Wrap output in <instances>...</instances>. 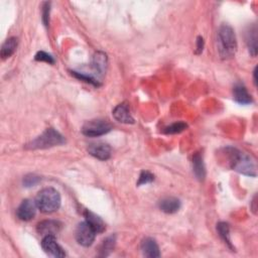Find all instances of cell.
Here are the masks:
<instances>
[{
    "label": "cell",
    "mask_w": 258,
    "mask_h": 258,
    "mask_svg": "<svg viewBox=\"0 0 258 258\" xmlns=\"http://www.w3.org/2000/svg\"><path fill=\"white\" fill-rule=\"evenodd\" d=\"M217 50L221 59H232L237 52V40L234 29L228 24H222L217 31Z\"/></svg>",
    "instance_id": "obj_1"
},
{
    "label": "cell",
    "mask_w": 258,
    "mask_h": 258,
    "mask_svg": "<svg viewBox=\"0 0 258 258\" xmlns=\"http://www.w3.org/2000/svg\"><path fill=\"white\" fill-rule=\"evenodd\" d=\"M226 151L230 157V167L233 171L248 177L255 178L257 176L256 165L250 156L233 147H227Z\"/></svg>",
    "instance_id": "obj_2"
},
{
    "label": "cell",
    "mask_w": 258,
    "mask_h": 258,
    "mask_svg": "<svg viewBox=\"0 0 258 258\" xmlns=\"http://www.w3.org/2000/svg\"><path fill=\"white\" fill-rule=\"evenodd\" d=\"M36 204L43 213L51 214L59 210L61 207V195L54 188H46L39 192L36 197Z\"/></svg>",
    "instance_id": "obj_3"
},
{
    "label": "cell",
    "mask_w": 258,
    "mask_h": 258,
    "mask_svg": "<svg viewBox=\"0 0 258 258\" xmlns=\"http://www.w3.org/2000/svg\"><path fill=\"white\" fill-rule=\"evenodd\" d=\"M66 142L64 136L55 130L54 128H48L47 130L38 136L36 139L31 140L25 145L26 149H45L58 145H62Z\"/></svg>",
    "instance_id": "obj_4"
},
{
    "label": "cell",
    "mask_w": 258,
    "mask_h": 258,
    "mask_svg": "<svg viewBox=\"0 0 258 258\" xmlns=\"http://www.w3.org/2000/svg\"><path fill=\"white\" fill-rule=\"evenodd\" d=\"M112 124L107 120L94 119L87 121L82 127V133L88 137H98L112 130Z\"/></svg>",
    "instance_id": "obj_5"
},
{
    "label": "cell",
    "mask_w": 258,
    "mask_h": 258,
    "mask_svg": "<svg viewBox=\"0 0 258 258\" xmlns=\"http://www.w3.org/2000/svg\"><path fill=\"white\" fill-rule=\"evenodd\" d=\"M96 234L97 233L93 230L91 226L86 221H84L77 226L76 240L80 245L84 247H89L93 244Z\"/></svg>",
    "instance_id": "obj_6"
},
{
    "label": "cell",
    "mask_w": 258,
    "mask_h": 258,
    "mask_svg": "<svg viewBox=\"0 0 258 258\" xmlns=\"http://www.w3.org/2000/svg\"><path fill=\"white\" fill-rule=\"evenodd\" d=\"M42 247L44 251L52 256V257H64L66 256V252L60 246V244L57 242L56 236L48 235L45 236L42 241Z\"/></svg>",
    "instance_id": "obj_7"
},
{
    "label": "cell",
    "mask_w": 258,
    "mask_h": 258,
    "mask_svg": "<svg viewBox=\"0 0 258 258\" xmlns=\"http://www.w3.org/2000/svg\"><path fill=\"white\" fill-rule=\"evenodd\" d=\"M88 152L99 160H107L111 157V147L105 142H94L88 146Z\"/></svg>",
    "instance_id": "obj_8"
},
{
    "label": "cell",
    "mask_w": 258,
    "mask_h": 258,
    "mask_svg": "<svg viewBox=\"0 0 258 258\" xmlns=\"http://www.w3.org/2000/svg\"><path fill=\"white\" fill-rule=\"evenodd\" d=\"M37 204L31 200H24L21 202L16 210V215L21 221H30L34 219L37 214Z\"/></svg>",
    "instance_id": "obj_9"
},
{
    "label": "cell",
    "mask_w": 258,
    "mask_h": 258,
    "mask_svg": "<svg viewBox=\"0 0 258 258\" xmlns=\"http://www.w3.org/2000/svg\"><path fill=\"white\" fill-rule=\"evenodd\" d=\"M107 64L108 58L105 53L97 52L94 54L92 59V69L97 76L102 78L105 75L107 70Z\"/></svg>",
    "instance_id": "obj_10"
},
{
    "label": "cell",
    "mask_w": 258,
    "mask_h": 258,
    "mask_svg": "<svg viewBox=\"0 0 258 258\" xmlns=\"http://www.w3.org/2000/svg\"><path fill=\"white\" fill-rule=\"evenodd\" d=\"M63 227V224L59 221L56 220H46L43 221L41 223L38 224L37 230L39 232L40 235L48 236V235H53L56 236V234H58Z\"/></svg>",
    "instance_id": "obj_11"
},
{
    "label": "cell",
    "mask_w": 258,
    "mask_h": 258,
    "mask_svg": "<svg viewBox=\"0 0 258 258\" xmlns=\"http://www.w3.org/2000/svg\"><path fill=\"white\" fill-rule=\"evenodd\" d=\"M113 117L121 123H125V124H133L134 123V119L130 113V110H129V107L126 103H121L118 104L114 109H113Z\"/></svg>",
    "instance_id": "obj_12"
},
{
    "label": "cell",
    "mask_w": 258,
    "mask_h": 258,
    "mask_svg": "<svg viewBox=\"0 0 258 258\" xmlns=\"http://www.w3.org/2000/svg\"><path fill=\"white\" fill-rule=\"evenodd\" d=\"M233 97L237 103L242 105H248L253 102L251 95L248 93L246 87L241 83H237L233 87Z\"/></svg>",
    "instance_id": "obj_13"
},
{
    "label": "cell",
    "mask_w": 258,
    "mask_h": 258,
    "mask_svg": "<svg viewBox=\"0 0 258 258\" xmlns=\"http://www.w3.org/2000/svg\"><path fill=\"white\" fill-rule=\"evenodd\" d=\"M192 165H193L194 175L196 176V178L200 182H203L206 179V167L204 164L203 155L200 152H196L193 155Z\"/></svg>",
    "instance_id": "obj_14"
},
{
    "label": "cell",
    "mask_w": 258,
    "mask_h": 258,
    "mask_svg": "<svg viewBox=\"0 0 258 258\" xmlns=\"http://www.w3.org/2000/svg\"><path fill=\"white\" fill-rule=\"evenodd\" d=\"M84 217L85 221L91 226L96 233H103L105 231L106 225L99 216H97L95 213L89 210H86L84 212Z\"/></svg>",
    "instance_id": "obj_15"
},
{
    "label": "cell",
    "mask_w": 258,
    "mask_h": 258,
    "mask_svg": "<svg viewBox=\"0 0 258 258\" xmlns=\"http://www.w3.org/2000/svg\"><path fill=\"white\" fill-rule=\"evenodd\" d=\"M141 251L142 254L145 257H149V258H156L160 256V251H159V247L158 244L156 243V241L153 238L150 237H146L141 241Z\"/></svg>",
    "instance_id": "obj_16"
},
{
    "label": "cell",
    "mask_w": 258,
    "mask_h": 258,
    "mask_svg": "<svg viewBox=\"0 0 258 258\" xmlns=\"http://www.w3.org/2000/svg\"><path fill=\"white\" fill-rule=\"evenodd\" d=\"M181 201L175 197H167L161 199L158 203L159 209L167 214H175L181 209Z\"/></svg>",
    "instance_id": "obj_17"
},
{
    "label": "cell",
    "mask_w": 258,
    "mask_h": 258,
    "mask_svg": "<svg viewBox=\"0 0 258 258\" xmlns=\"http://www.w3.org/2000/svg\"><path fill=\"white\" fill-rule=\"evenodd\" d=\"M246 44L248 47V51L251 56L256 57L257 55V26L256 24H252L247 32H246Z\"/></svg>",
    "instance_id": "obj_18"
},
{
    "label": "cell",
    "mask_w": 258,
    "mask_h": 258,
    "mask_svg": "<svg viewBox=\"0 0 258 258\" xmlns=\"http://www.w3.org/2000/svg\"><path fill=\"white\" fill-rule=\"evenodd\" d=\"M18 46V39L15 37H11L7 39L4 44L1 47V51H0V56L3 60H6L10 58L16 51Z\"/></svg>",
    "instance_id": "obj_19"
},
{
    "label": "cell",
    "mask_w": 258,
    "mask_h": 258,
    "mask_svg": "<svg viewBox=\"0 0 258 258\" xmlns=\"http://www.w3.org/2000/svg\"><path fill=\"white\" fill-rule=\"evenodd\" d=\"M217 231L219 236L222 238V240L225 242V244H227L229 248L234 249L231 239H230V227L228 223L225 222H220L217 224Z\"/></svg>",
    "instance_id": "obj_20"
},
{
    "label": "cell",
    "mask_w": 258,
    "mask_h": 258,
    "mask_svg": "<svg viewBox=\"0 0 258 258\" xmlns=\"http://www.w3.org/2000/svg\"><path fill=\"white\" fill-rule=\"evenodd\" d=\"M116 243V237L115 235H111L107 237L105 240H103L102 244L100 245L99 251H100V256H108L114 249Z\"/></svg>",
    "instance_id": "obj_21"
},
{
    "label": "cell",
    "mask_w": 258,
    "mask_h": 258,
    "mask_svg": "<svg viewBox=\"0 0 258 258\" xmlns=\"http://www.w3.org/2000/svg\"><path fill=\"white\" fill-rule=\"evenodd\" d=\"M187 128H188V125L186 123H184V122H176V123H173L170 126L166 127L164 132L166 134H177V133L183 132L184 130H186Z\"/></svg>",
    "instance_id": "obj_22"
},
{
    "label": "cell",
    "mask_w": 258,
    "mask_h": 258,
    "mask_svg": "<svg viewBox=\"0 0 258 258\" xmlns=\"http://www.w3.org/2000/svg\"><path fill=\"white\" fill-rule=\"evenodd\" d=\"M71 73L74 77H76L77 79H79L81 81H85V82L90 83L94 86H100V83L98 82V80H96L93 76L86 75V74H83V73H79V72H76V71H72Z\"/></svg>",
    "instance_id": "obj_23"
},
{
    "label": "cell",
    "mask_w": 258,
    "mask_h": 258,
    "mask_svg": "<svg viewBox=\"0 0 258 258\" xmlns=\"http://www.w3.org/2000/svg\"><path fill=\"white\" fill-rule=\"evenodd\" d=\"M153 181H154V176L151 173H149L147 171H142L140 176H139V179H138V182H137V186L147 185V184H150Z\"/></svg>",
    "instance_id": "obj_24"
},
{
    "label": "cell",
    "mask_w": 258,
    "mask_h": 258,
    "mask_svg": "<svg viewBox=\"0 0 258 258\" xmlns=\"http://www.w3.org/2000/svg\"><path fill=\"white\" fill-rule=\"evenodd\" d=\"M41 182V178L36 175H27L23 179V186L26 188L34 187Z\"/></svg>",
    "instance_id": "obj_25"
},
{
    "label": "cell",
    "mask_w": 258,
    "mask_h": 258,
    "mask_svg": "<svg viewBox=\"0 0 258 258\" xmlns=\"http://www.w3.org/2000/svg\"><path fill=\"white\" fill-rule=\"evenodd\" d=\"M35 60L36 61H38V62H46V63H49V64H55V59H54V57L52 56V55H50V54H48V53H46V52H43V51H41V52H39L37 55H36V57H35Z\"/></svg>",
    "instance_id": "obj_26"
},
{
    "label": "cell",
    "mask_w": 258,
    "mask_h": 258,
    "mask_svg": "<svg viewBox=\"0 0 258 258\" xmlns=\"http://www.w3.org/2000/svg\"><path fill=\"white\" fill-rule=\"evenodd\" d=\"M50 11H51V3L44 2L42 7V14H43V22L46 26H48L50 23Z\"/></svg>",
    "instance_id": "obj_27"
},
{
    "label": "cell",
    "mask_w": 258,
    "mask_h": 258,
    "mask_svg": "<svg viewBox=\"0 0 258 258\" xmlns=\"http://www.w3.org/2000/svg\"><path fill=\"white\" fill-rule=\"evenodd\" d=\"M204 46H205L204 39L202 37H198V39H197V51H196L197 55L202 54V52L204 50Z\"/></svg>",
    "instance_id": "obj_28"
},
{
    "label": "cell",
    "mask_w": 258,
    "mask_h": 258,
    "mask_svg": "<svg viewBox=\"0 0 258 258\" xmlns=\"http://www.w3.org/2000/svg\"><path fill=\"white\" fill-rule=\"evenodd\" d=\"M257 67L254 69V72H253V74H254V84H255V86H257V79H256V74H257Z\"/></svg>",
    "instance_id": "obj_29"
}]
</instances>
